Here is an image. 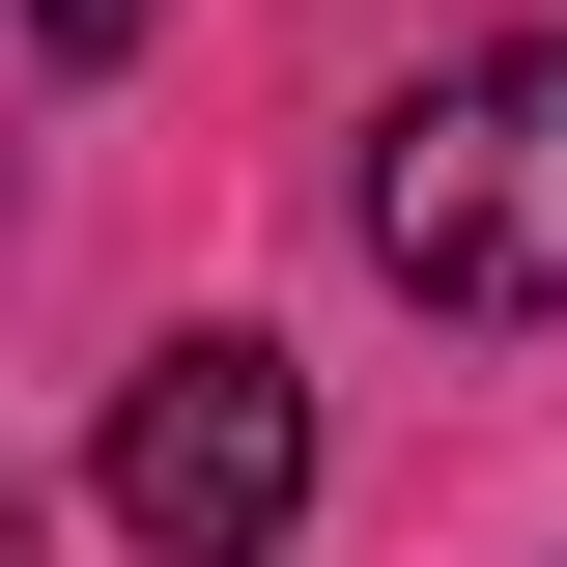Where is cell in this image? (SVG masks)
<instances>
[{"instance_id":"cell-1","label":"cell","mask_w":567,"mask_h":567,"mask_svg":"<svg viewBox=\"0 0 567 567\" xmlns=\"http://www.w3.org/2000/svg\"><path fill=\"white\" fill-rule=\"evenodd\" d=\"M369 256H398L425 312H483V341H539V312H567V29L425 58L398 114H369Z\"/></svg>"},{"instance_id":"cell-2","label":"cell","mask_w":567,"mask_h":567,"mask_svg":"<svg viewBox=\"0 0 567 567\" xmlns=\"http://www.w3.org/2000/svg\"><path fill=\"white\" fill-rule=\"evenodd\" d=\"M284 511H312V369L284 341H171L114 398V539L142 567H256Z\"/></svg>"},{"instance_id":"cell-3","label":"cell","mask_w":567,"mask_h":567,"mask_svg":"<svg viewBox=\"0 0 567 567\" xmlns=\"http://www.w3.org/2000/svg\"><path fill=\"white\" fill-rule=\"evenodd\" d=\"M29 29H58V58H142V0H29Z\"/></svg>"}]
</instances>
